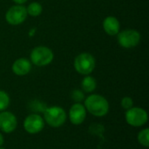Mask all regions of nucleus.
Segmentation results:
<instances>
[{"label": "nucleus", "instance_id": "f3484780", "mask_svg": "<svg viewBox=\"0 0 149 149\" xmlns=\"http://www.w3.org/2000/svg\"><path fill=\"white\" fill-rule=\"evenodd\" d=\"M72 99L75 101V103H80L85 100L84 92L79 89H75L72 93Z\"/></svg>", "mask_w": 149, "mask_h": 149}, {"label": "nucleus", "instance_id": "423d86ee", "mask_svg": "<svg viewBox=\"0 0 149 149\" xmlns=\"http://www.w3.org/2000/svg\"><path fill=\"white\" fill-rule=\"evenodd\" d=\"M126 121L132 127H139L144 126L148 120V115L146 110L141 107H132L126 112Z\"/></svg>", "mask_w": 149, "mask_h": 149}, {"label": "nucleus", "instance_id": "9d476101", "mask_svg": "<svg viewBox=\"0 0 149 149\" xmlns=\"http://www.w3.org/2000/svg\"><path fill=\"white\" fill-rule=\"evenodd\" d=\"M86 117V110L85 106L81 103L73 104L69 111V118L70 121L73 125H80L82 124Z\"/></svg>", "mask_w": 149, "mask_h": 149}, {"label": "nucleus", "instance_id": "ddd939ff", "mask_svg": "<svg viewBox=\"0 0 149 149\" xmlns=\"http://www.w3.org/2000/svg\"><path fill=\"white\" fill-rule=\"evenodd\" d=\"M81 87H82V90L85 93H93L97 87L96 79L93 77L90 76V75H86L84 77V79H82Z\"/></svg>", "mask_w": 149, "mask_h": 149}, {"label": "nucleus", "instance_id": "4468645a", "mask_svg": "<svg viewBox=\"0 0 149 149\" xmlns=\"http://www.w3.org/2000/svg\"><path fill=\"white\" fill-rule=\"evenodd\" d=\"M25 8H26L27 15H29L31 17H38L43 12V6L38 2H31Z\"/></svg>", "mask_w": 149, "mask_h": 149}, {"label": "nucleus", "instance_id": "a211bd4d", "mask_svg": "<svg viewBox=\"0 0 149 149\" xmlns=\"http://www.w3.org/2000/svg\"><path fill=\"white\" fill-rule=\"evenodd\" d=\"M121 107L125 109V110H128L130 108H132L134 107V100L132 98L130 97H124L122 100H121Z\"/></svg>", "mask_w": 149, "mask_h": 149}, {"label": "nucleus", "instance_id": "f257e3e1", "mask_svg": "<svg viewBox=\"0 0 149 149\" xmlns=\"http://www.w3.org/2000/svg\"><path fill=\"white\" fill-rule=\"evenodd\" d=\"M85 107L91 114L96 117H103L109 111V103L102 95L91 94L85 100Z\"/></svg>", "mask_w": 149, "mask_h": 149}, {"label": "nucleus", "instance_id": "39448f33", "mask_svg": "<svg viewBox=\"0 0 149 149\" xmlns=\"http://www.w3.org/2000/svg\"><path fill=\"white\" fill-rule=\"evenodd\" d=\"M44 120H45L49 126L52 127H59L64 125L66 120V113L62 107L53 106L45 108L44 111Z\"/></svg>", "mask_w": 149, "mask_h": 149}, {"label": "nucleus", "instance_id": "aec40b11", "mask_svg": "<svg viewBox=\"0 0 149 149\" xmlns=\"http://www.w3.org/2000/svg\"><path fill=\"white\" fill-rule=\"evenodd\" d=\"M3 141H4V140H3V135H2V134L0 133V147L3 144Z\"/></svg>", "mask_w": 149, "mask_h": 149}, {"label": "nucleus", "instance_id": "6e6552de", "mask_svg": "<svg viewBox=\"0 0 149 149\" xmlns=\"http://www.w3.org/2000/svg\"><path fill=\"white\" fill-rule=\"evenodd\" d=\"M44 127H45L44 119L37 113H32L28 115L24 121V130L31 134H35L41 132Z\"/></svg>", "mask_w": 149, "mask_h": 149}, {"label": "nucleus", "instance_id": "dca6fc26", "mask_svg": "<svg viewBox=\"0 0 149 149\" xmlns=\"http://www.w3.org/2000/svg\"><path fill=\"white\" fill-rule=\"evenodd\" d=\"M149 129L148 128H145L143 130H141L139 134H138V141L140 142L141 145L148 148L149 146Z\"/></svg>", "mask_w": 149, "mask_h": 149}, {"label": "nucleus", "instance_id": "6ab92c4d", "mask_svg": "<svg viewBox=\"0 0 149 149\" xmlns=\"http://www.w3.org/2000/svg\"><path fill=\"white\" fill-rule=\"evenodd\" d=\"M15 4H20V5H23L24 3H25L28 0H12Z\"/></svg>", "mask_w": 149, "mask_h": 149}, {"label": "nucleus", "instance_id": "f03ea898", "mask_svg": "<svg viewBox=\"0 0 149 149\" xmlns=\"http://www.w3.org/2000/svg\"><path fill=\"white\" fill-rule=\"evenodd\" d=\"M54 58L52 50L45 45L34 47L30 53V61L37 66H46L50 65Z\"/></svg>", "mask_w": 149, "mask_h": 149}, {"label": "nucleus", "instance_id": "412c9836", "mask_svg": "<svg viewBox=\"0 0 149 149\" xmlns=\"http://www.w3.org/2000/svg\"><path fill=\"white\" fill-rule=\"evenodd\" d=\"M0 149H4V148H0Z\"/></svg>", "mask_w": 149, "mask_h": 149}, {"label": "nucleus", "instance_id": "9b49d317", "mask_svg": "<svg viewBox=\"0 0 149 149\" xmlns=\"http://www.w3.org/2000/svg\"><path fill=\"white\" fill-rule=\"evenodd\" d=\"M31 63L30 59L25 58H19L16 59L11 66V70L17 76L27 75L31 70Z\"/></svg>", "mask_w": 149, "mask_h": 149}, {"label": "nucleus", "instance_id": "f8f14e48", "mask_svg": "<svg viewBox=\"0 0 149 149\" xmlns=\"http://www.w3.org/2000/svg\"><path fill=\"white\" fill-rule=\"evenodd\" d=\"M104 31L109 36H116L120 31V23L114 16H107L102 23Z\"/></svg>", "mask_w": 149, "mask_h": 149}, {"label": "nucleus", "instance_id": "20e7f679", "mask_svg": "<svg viewBox=\"0 0 149 149\" xmlns=\"http://www.w3.org/2000/svg\"><path fill=\"white\" fill-rule=\"evenodd\" d=\"M116 36L118 44L125 49H133L136 47L141 39V33L134 29H126L120 31Z\"/></svg>", "mask_w": 149, "mask_h": 149}, {"label": "nucleus", "instance_id": "2eb2a0df", "mask_svg": "<svg viewBox=\"0 0 149 149\" xmlns=\"http://www.w3.org/2000/svg\"><path fill=\"white\" fill-rule=\"evenodd\" d=\"M10 105V96L3 90H0V111H4Z\"/></svg>", "mask_w": 149, "mask_h": 149}, {"label": "nucleus", "instance_id": "1a4fd4ad", "mask_svg": "<svg viewBox=\"0 0 149 149\" xmlns=\"http://www.w3.org/2000/svg\"><path fill=\"white\" fill-rule=\"evenodd\" d=\"M17 126L16 116L8 111H2L0 113V129L6 134L12 133Z\"/></svg>", "mask_w": 149, "mask_h": 149}, {"label": "nucleus", "instance_id": "0eeeda50", "mask_svg": "<svg viewBox=\"0 0 149 149\" xmlns=\"http://www.w3.org/2000/svg\"><path fill=\"white\" fill-rule=\"evenodd\" d=\"M26 8L24 5L15 4L10 7L5 13V20L10 25H19L27 17Z\"/></svg>", "mask_w": 149, "mask_h": 149}, {"label": "nucleus", "instance_id": "7ed1b4c3", "mask_svg": "<svg viewBox=\"0 0 149 149\" xmlns=\"http://www.w3.org/2000/svg\"><path fill=\"white\" fill-rule=\"evenodd\" d=\"M96 60L93 54L89 52L79 53L74 59L73 66L76 72L81 75H90L95 69Z\"/></svg>", "mask_w": 149, "mask_h": 149}]
</instances>
